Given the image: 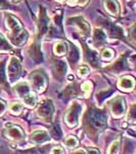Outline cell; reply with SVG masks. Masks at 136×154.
I'll return each mask as SVG.
<instances>
[{
	"instance_id": "obj_28",
	"label": "cell",
	"mask_w": 136,
	"mask_h": 154,
	"mask_svg": "<svg viewBox=\"0 0 136 154\" xmlns=\"http://www.w3.org/2000/svg\"><path fill=\"white\" fill-rule=\"evenodd\" d=\"M78 3V0H68V4L71 6H74Z\"/></svg>"
},
{
	"instance_id": "obj_2",
	"label": "cell",
	"mask_w": 136,
	"mask_h": 154,
	"mask_svg": "<svg viewBox=\"0 0 136 154\" xmlns=\"http://www.w3.org/2000/svg\"><path fill=\"white\" fill-rule=\"evenodd\" d=\"M7 75L10 82H14L22 75V66L21 63L16 57H12L9 61L8 67H7Z\"/></svg>"
},
{
	"instance_id": "obj_9",
	"label": "cell",
	"mask_w": 136,
	"mask_h": 154,
	"mask_svg": "<svg viewBox=\"0 0 136 154\" xmlns=\"http://www.w3.org/2000/svg\"><path fill=\"white\" fill-rule=\"evenodd\" d=\"M112 110H113V115L115 117H121L124 114L125 104L123 99H117V100L114 102L112 106Z\"/></svg>"
},
{
	"instance_id": "obj_11",
	"label": "cell",
	"mask_w": 136,
	"mask_h": 154,
	"mask_svg": "<svg viewBox=\"0 0 136 154\" xmlns=\"http://www.w3.org/2000/svg\"><path fill=\"white\" fill-rule=\"evenodd\" d=\"M14 91L19 98L23 99L25 96L30 93V86L27 82H19L14 86Z\"/></svg>"
},
{
	"instance_id": "obj_6",
	"label": "cell",
	"mask_w": 136,
	"mask_h": 154,
	"mask_svg": "<svg viewBox=\"0 0 136 154\" xmlns=\"http://www.w3.org/2000/svg\"><path fill=\"white\" fill-rule=\"evenodd\" d=\"M134 85H135V81L131 76L122 77L118 82V86L120 88V89H122V91H132Z\"/></svg>"
},
{
	"instance_id": "obj_7",
	"label": "cell",
	"mask_w": 136,
	"mask_h": 154,
	"mask_svg": "<svg viewBox=\"0 0 136 154\" xmlns=\"http://www.w3.org/2000/svg\"><path fill=\"white\" fill-rule=\"evenodd\" d=\"M47 23L48 18L47 14H46V9L41 6L40 12H39V30H40L41 34H44L47 32Z\"/></svg>"
},
{
	"instance_id": "obj_26",
	"label": "cell",
	"mask_w": 136,
	"mask_h": 154,
	"mask_svg": "<svg viewBox=\"0 0 136 154\" xmlns=\"http://www.w3.org/2000/svg\"><path fill=\"white\" fill-rule=\"evenodd\" d=\"M6 110V104L2 100H0V115H2Z\"/></svg>"
},
{
	"instance_id": "obj_29",
	"label": "cell",
	"mask_w": 136,
	"mask_h": 154,
	"mask_svg": "<svg viewBox=\"0 0 136 154\" xmlns=\"http://www.w3.org/2000/svg\"><path fill=\"white\" fill-rule=\"evenodd\" d=\"M88 1H89V0H78V3H79V5L84 6Z\"/></svg>"
},
{
	"instance_id": "obj_30",
	"label": "cell",
	"mask_w": 136,
	"mask_h": 154,
	"mask_svg": "<svg viewBox=\"0 0 136 154\" xmlns=\"http://www.w3.org/2000/svg\"><path fill=\"white\" fill-rule=\"evenodd\" d=\"M75 154H86V153L84 152L83 150H79V151H77V152H76Z\"/></svg>"
},
{
	"instance_id": "obj_23",
	"label": "cell",
	"mask_w": 136,
	"mask_h": 154,
	"mask_svg": "<svg viewBox=\"0 0 136 154\" xmlns=\"http://www.w3.org/2000/svg\"><path fill=\"white\" fill-rule=\"evenodd\" d=\"M88 73H89V68H88L87 66L82 65V66L79 67V69H78V75L80 76V77L86 76Z\"/></svg>"
},
{
	"instance_id": "obj_15",
	"label": "cell",
	"mask_w": 136,
	"mask_h": 154,
	"mask_svg": "<svg viewBox=\"0 0 136 154\" xmlns=\"http://www.w3.org/2000/svg\"><path fill=\"white\" fill-rule=\"evenodd\" d=\"M93 37H94V40L97 42V43H103V42L105 41V39H107L105 32L100 29L94 30V35H93Z\"/></svg>"
},
{
	"instance_id": "obj_22",
	"label": "cell",
	"mask_w": 136,
	"mask_h": 154,
	"mask_svg": "<svg viewBox=\"0 0 136 154\" xmlns=\"http://www.w3.org/2000/svg\"><path fill=\"white\" fill-rule=\"evenodd\" d=\"M91 88H92V84H91L90 81H86V82H84L82 84V89L85 91L86 97L89 96V94H90V91H91Z\"/></svg>"
},
{
	"instance_id": "obj_19",
	"label": "cell",
	"mask_w": 136,
	"mask_h": 154,
	"mask_svg": "<svg viewBox=\"0 0 136 154\" xmlns=\"http://www.w3.org/2000/svg\"><path fill=\"white\" fill-rule=\"evenodd\" d=\"M65 144H66V146L68 148L73 149V148H75L76 146L78 145V140L75 138V137L70 136V137H68V138H67L66 140H65Z\"/></svg>"
},
{
	"instance_id": "obj_16",
	"label": "cell",
	"mask_w": 136,
	"mask_h": 154,
	"mask_svg": "<svg viewBox=\"0 0 136 154\" xmlns=\"http://www.w3.org/2000/svg\"><path fill=\"white\" fill-rule=\"evenodd\" d=\"M11 49L10 44L7 42V40L4 38V36L0 33V53L1 51H8Z\"/></svg>"
},
{
	"instance_id": "obj_31",
	"label": "cell",
	"mask_w": 136,
	"mask_h": 154,
	"mask_svg": "<svg viewBox=\"0 0 136 154\" xmlns=\"http://www.w3.org/2000/svg\"><path fill=\"white\" fill-rule=\"evenodd\" d=\"M58 2H59V3H63V2H65L66 0H56Z\"/></svg>"
},
{
	"instance_id": "obj_4",
	"label": "cell",
	"mask_w": 136,
	"mask_h": 154,
	"mask_svg": "<svg viewBox=\"0 0 136 154\" xmlns=\"http://www.w3.org/2000/svg\"><path fill=\"white\" fill-rule=\"evenodd\" d=\"M69 22L72 23L75 26H77V28L80 30L81 32L84 34V35H88L89 32H90V27H89V24L84 20L82 17H76V18H72L69 20Z\"/></svg>"
},
{
	"instance_id": "obj_12",
	"label": "cell",
	"mask_w": 136,
	"mask_h": 154,
	"mask_svg": "<svg viewBox=\"0 0 136 154\" xmlns=\"http://www.w3.org/2000/svg\"><path fill=\"white\" fill-rule=\"evenodd\" d=\"M48 139V134L44 131H37L31 136V140L35 143H43Z\"/></svg>"
},
{
	"instance_id": "obj_3",
	"label": "cell",
	"mask_w": 136,
	"mask_h": 154,
	"mask_svg": "<svg viewBox=\"0 0 136 154\" xmlns=\"http://www.w3.org/2000/svg\"><path fill=\"white\" fill-rule=\"evenodd\" d=\"M30 83H31L32 88H34V91H37V93L43 91L45 89L46 84H47L44 74L38 71L31 74V76H30Z\"/></svg>"
},
{
	"instance_id": "obj_18",
	"label": "cell",
	"mask_w": 136,
	"mask_h": 154,
	"mask_svg": "<svg viewBox=\"0 0 136 154\" xmlns=\"http://www.w3.org/2000/svg\"><path fill=\"white\" fill-rule=\"evenodd\" d=\"M119 151H120V141L116 140L111 144L108 152V154H119Z\"/></svg>"
},
{
	"instance_id": "obj_17",
	"label": "cell",
	"mask_w": 136,
	"mask_h": 154,
	"mask_svg": "<svg viewBox=\"0 0 136 154\" xmlns=\"http://www.w3.org/2000/svg\"><path fill=\"white\" fill-rule=\"evenodd\" d=\"M9 110L13 114L18 115V114H19L23 111V104L18 103V102H13V103H11L10 105H9Z\"/></svg>"
},
{
	"instance_id": "obj_20",
	"label": "cell",
	"mask_w": 136,
	"mask_h": 154,
	"mask_svg": "<svg viewBox=\"0 0 136 154\" xmlns=\"http://www.w3.org/2000/svg\"><path fill=\"white\" fill-rule=\"evenodd\" d=\"M5 67L3 62H0V84H5Z\"/></svg>"
},
{
	"instance_id": "obj_5",
	"label": "cell",
	"mask_w": 136,
	"mask_h": 154,
	"mask_svg": "<svg viewBox=\"0 0 136 154\" xmlns=\"http://www.w3.org/2000/svg\"><path fill=\"white\" fill-rule=\"evenodd\" d=\"M5 134L9 139H11V140H13V141L23 140L25 137L24 131H22L19 126H16V125H12L9 128H7Z\"/></svg>"
},
{
	"instance_id": "obj_13",
	"label": "cell",
	"mask_w": 136,
	"mask_h": 154,
	"mask_svg": "<svg viewBox=\"0 0 136 154\" xmlns=\"http://www.w3.org/2000/svg\"><path fill=\"white\" fill-rule=\"evenodd\" d=\"M67 51H68V48H67L65 42H61L58 41L54 44V48H53V53L56 54V56L61 57V56H65L67 54Z\"/></svg>"
},
{
	"instance_id": "obj_32",
	"label": "cell",
	"mask_w": 136,
	"mask_h": 154,
	"mask_svg": "<svg viewBox=\"0 0 136 154\" xmlns=\"http://www.w3.org/2000/svg\"><path fill=\"white\" fill-rule=\"evenodd\" d=\"M12 2H18V1H19V0H11Z\"/></svg>"
},
{
	"instance_id": "obj_25",
	"label": "cell",
	"mask_w": 136,
	"mask_h": 154,
	"mask_svg": "<svg viewBox=\"0 0 136 154\" xmlns=\"http://www.w3.org/2000/svg\"><path fill=\"white\" fill-rule=\"evenodd\" d=\"M64 153V150L61 146H55L52 150H51V154H63Z\"/></svg>"
},
{
	"instance_id": "obj_27",
	"label": "cell",
	"mask_w": 136,
	"mask_h": 154,
	"mask_svg": "<svg viewBox=\"0 0 136 154\" xmlns=\"http://www.w3.org/2000/svg\"><path fill=\"white\" fill-rule=\"evenodd\" d=\"M8 3H7L6 0H0V8H6L8 7Z\"/></svg>"
},
{
	"instance_id": "obj_10",
	"label": "cell",
	"mask_w": 136,
	"mask_h": 154,
	"mask_svg": "<svg viewBox=\"0 0 136 154\" xmlns=\"http://www.w3.org/2000/svg\"><path fill=\"white\" fill-rule=\"evenodd\" d=\"M51 111H52V107H51V104L47 105V102L44 101L43 103H42L41 105H40V107H39V110L37 111V113H39L40 117L44 118V119H47L49 117H51V115H52Z\"/></svg>"
},
{
	"instance_id": "obj_1",
	"label": "cell",
	"mask_w": 136,
	"mask_h": 154,
	"mask_svg": "<svg viewBox=\"0 0 136 154\" xmlns=\"http://www.w3.org/2000/svg\"><path fill=\"white\" fill-rule=\"evenodd\" d=\"M6 26L9 29V37L16 46L23 45L28 38V32L24 29L21 22L10 14H5Z\"/></svg>"
},
{
	"instance_id": "obj_24",
	"label": "cell",
	"mask_w": 136,
	"mask_h": 154,
	"mask_svg": "<svg viewBox=\"0 0 136 154\" xmlns=\"http://www.w3.org/2000/svg\"><path fill=\"white\" fill-rule=\"evenodd\" d=\"M129 36H130V40L134 44H136V24H134L132 27H131L130 32H129Z\"/></svg>"
},
{
	"instance_id": "obj_21",
	"label": "cell",
	"mask_w": 136,
	"mask_h": 154,
	"mask_svg": "<svg viewBox=\"0 0 136 154\" xmlns=\"http://www.w3.org/2000/svg\"><path fill=\"white\" fill-rule=\"evenodd\" d=\"M114 57V51L111 48H105L101 51V58L105 60H111Z\"/></svg>"
},
{
	"instance_id": "obj_14",
	"label": "cell",
	"mask_w": 136,
	"mask_h": 154,
	"mask_svg": "<svg viewBox=\"0 0 136 154\" xmlns=\"http://www.w3.org/2000/svg\"><path fill=\"white\" fill-rule=\"evenodd\" d=\"M23 102H24L25 105H26L27 107H29V108H33V107H35L36 103H37V98H36L35 94H33V93L30 91L28 95H26L23 98Z\"/></svg>"
},
{
	"instance_id": "obj_8",
	"label": "cell",
	"mask_w": 136,
	"mask_h": 154,
	"mask_svg": "<svg viewBox=\"0 0 136 154\" xmlns=\"http://www.w3.org/2000/svg\"><path fill=\"white\" fill-rule=\"evenodd\" d=\"M103 4L108 14L117 17L120 12V5L117 0H103Z\"/></svg>"
}]
</instances>
